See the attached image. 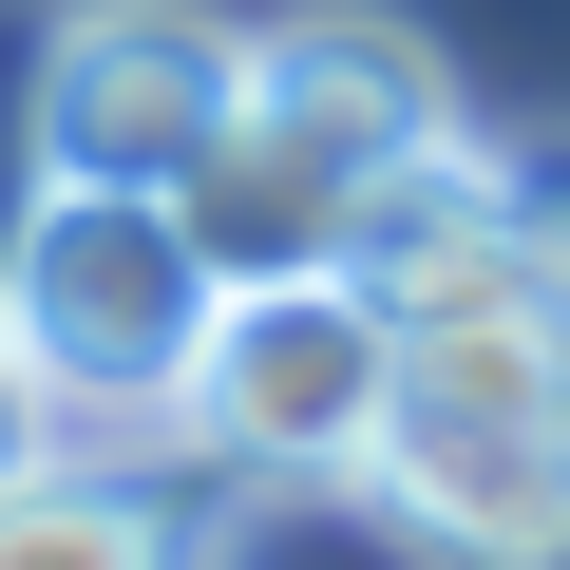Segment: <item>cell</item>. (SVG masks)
<instances>
[{
  "label": "cell",
  "instance_id": "cell-1",
  "mask_svg": "<svg viewBox=\"0 0 570 570\" xmlns=\"http://www.w3.org/2000/svg\"><path fill=\"white\" fill-rule=\"evenodd\" d=\"M438 134H456L438 39H400L381 0H305V20H247V115L171 209L228 285H285V266H343V209L381 171H419Z\"/></svg>",
  "mask_w": 570,
  "mask_h": 570
},
{
  "label": "cell",
  "instance_id": "cell-2",
  "mask_svg": "<svg viewBox=\"0 0 570 570\" xmlns=\"http://www.w3.org/2000/svg\"><path fill=\"white\" fill-rule=\"evenodd\" d=\"M209 305H228V266L190 247L171 190H77V171H39L20 228H0V343H20V381L58 400V438L171 419Z\"/></svg>",
  "mask_w": 570,
  "mask_h": 570
},
{
  "label": "cell",
  "instance_id": "cell-3",
  "mask_svg": "<svg viewBox=\"0 0 570 570\" xmlns=\"http://www.w3.org/2000/svg\"><path fill=\"white\" fill-rule=\"evenodd\" d=\"M381 419H400V324L362 305L343 266H285V285H228L209 343H190V400L171 438L247 494H362L381 475Z\"/></svg>",
  "mask_w": 570,
  "mask_h": 570
},
{
  "label": "cell",
  "instance_id": "cell-4",
  "mask_svg": "<svg viewBox=\"0 0 570 570\" xmlns=\"http://www.w3.org/2000/svg\"><path fill=\"white\" fill-rule=\"evenodd\" d=\"M247 115V20L209 0H77L39 39V171L77 190H190Z\"/></svg>",
  "mask_w": 570,
  "mask_h": 570
},
{
  "label": "cell",
  "instance_id": "cell-5",
  "mask_svg": "<svg viewBox=\"0 0 570 570\" xmlns=\"http://www.w3.org/2000/svg\"><path fill=\"white\" fill-rule=\"evenodd\" d=\"M343 285L419 343V324H551L532 305V247H513V190H494V153L475 134H438L419 171H381L362 209H343Z\"/></svg>",
  "mask_w": 570,
  "mask_h": 570
},
{
  "label": "cell",
  "instance_id": "cell-6",
  "mask_svg": "<svg viewBox=\"0 0 570 570\" xmlns=\"http://www.w3.org/2000/svg\"><path fill=\"white\" fill-rule=\"evenodd\" d=\"M362 494L438 570H570V438H381Z\"/></svg>",
  "mask_w": 570,
  "mask_h": 570
},
{
  "label": "cell",
  "instance_id": "cell-7",
  "mask_svg": "<svg viewBox=\"0 0 570 570\" xmlns=\"http://www.w3.org/2000/svg\"><path fill=\"white\" fill-rule=\"evenodd\" d=\"M381 438H570V324H419Z\"/></svg>",
  "mask_w": 570,
  "mask_h": 570
},
{
  "label": "cell",
  "instance_id": "cell-8",
  "mask_svg": "<svg viewBox=\"0 0 570 570\" xmlns=\"http://www.w3.org/2000/svg\"><path fill=\"white\" fill-rule=\"evenodd\" d=\"M0 570H209V532L153 494V475H115V456H39L20 494H0Z\"/></svg>",
  "mask_w": 570,
  "mask_h": 570
},
{
  "label": "cell",
  "instance_id": "cell-9",
  "mask_svg": "<svg viewBox=\"0 0 570 570\" xmlns=\"http://www.w3.org/2000/svg\"><path fill=\"white\" fill-rule=\"evenodd\" d=\"M494 190H513V247H532V305L570 324V134L551 153H494Z\"/></svg>",
  "mask_w": 570,
  "mask_h": 570
},
{
  "label": "cell",
  "instance_id": "cell-10",
  "mask_svg": "<svg viewBox=\"0 0 570 570\" xmlns=\"http://www.w3.org/2000/svg\"><path fill=\"white\" fill-rule=\"evenodd\" d=\"M39 456H58V400H39V381H20V343H0V494H20V475H39Z\"/></svg>",
  "mask_w": 570,
  "mask_h": 570
}]
</instances>
